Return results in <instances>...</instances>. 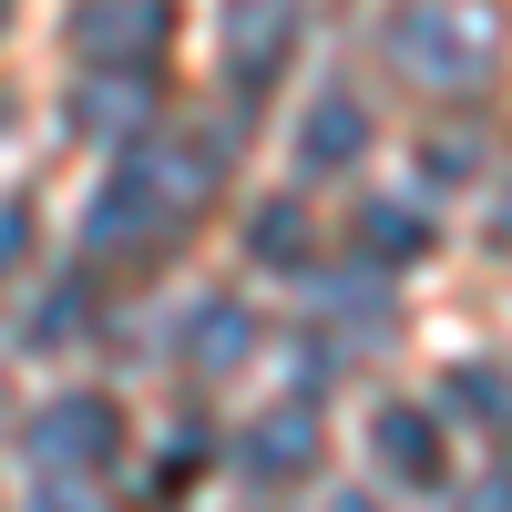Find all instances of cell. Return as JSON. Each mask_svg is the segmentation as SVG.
<instances>
[{"label": "cell", "instance_id": "cell-1", "mask_svg": "<svg viewBox=\"0 0 512 512\" xmlns=\"http://www.w3.org/2000/svg\"><path fill=\"white\" fill-rule=\"evenodd\" d=\"M390 451H400V472H431V431L420 420H390Z\"/></svg>", "mask_w": 512, "mask_h": 512}]
</instances>
